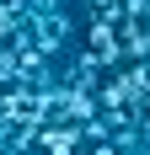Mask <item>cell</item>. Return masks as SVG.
Returning <instances> with one entry per match:
<instances>
[{
	"label": "cell",
	"mask_w": 150,
	"mask_h": 155,
	"mask_svg": "<svg viewBox=\"0 0 150 155\" xmlns=\"http://www.w3.org/2000/svg\"><path fill=\"white\" fill-rule=\"evenodd\" d=\"M32 139H38L43 155H80V139H75L70 128H38Z\"/></svg>",
	"instance_id": "cell-1"
},
{
	"label": "cell",
	"mask_w": 150,
	"mask_h": 155,
	"mask_svg": "<svg viewBox=\"0 0 150 155\" xmlns=\"http://www.w3.org/2000/svg\"><path fill=\"white\" fill-rule=\"evenodd\" d=\"M64 11V0H27V16H54Z\"/></svg>",
	"instance_id": "cell-2"
},
{
	"label": "cell",
	"mask_w": 150,
	"mask_h": 155,
	"mask_svg": "<svg viewBox=\"0 0 150 155\" xmlns=\"http://www.w3.org/2000/svg\"><path fill=\"white\" fill-rule=\"evenodd\" d=\"M80 150H86V155H123L118 144H107V139H97V144H80Z\"/></svg>",
	"instance_id": "cell-3"
}]
</instances>
